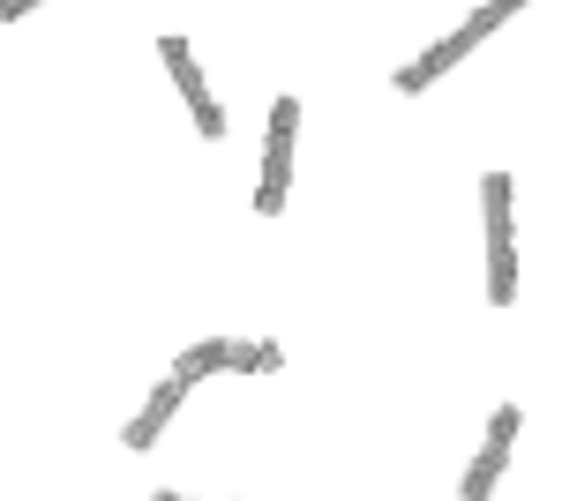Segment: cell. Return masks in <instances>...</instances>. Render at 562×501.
Here are the masks:
<instances>
[{
	"label": "cell",
	"mask_w": 562,
	"mask_h": 501,
	"mask_svg": "<svg viewBox=\"0 0 562 501\" xmlns=\"http://www.w3.org/2000/svg\"><path fill=\"white\" fill-rule=\"evenodd\" d=\"M510 15H518V0H487V8H473V15H465V23H458L450 38H435L428 53L413 60V68H397V90L413 98V90H428L435 76H450V68H458V60H465V53H473V45L495 31V23H510Z\"/></svg>",
	"instance_id": "obj_1"
},
{
	"label": "cell",
	"mask_w": 562,
	"mask_h": 501,
	"mask_svg": "<svg viewBox=\"0 0 562 501\" xmlns=\"http://www.w3.org/2000/svg\"><path fill=\"white\" fill-rule=\"evenodd\" d=\"M180 389H188V382H158V389H150V405H143V412L128 419V434H121V442H128V449H150V442H158V426H166V419L180 412Z\"/></svg>",
	"instance_id": "obj_7"
},
{
	"label": "cell",
	"mask_w": 562,
	"mask_h": 501,
	"mask_svg": "<svg viewBox=\"0 0 562 501\" xmlns=\"http://www.w3.org/2000/svg\"><path fill=\"white\" fill-rule=\"evenodd\" d=\"M270 375L278 367V344H233V337H211V344H188L173 360V382H203V375Z\"/></svg>",
	"instance_id": "obj_4"
},
{
	"label": "cell",
	"mask_w": 562,
	"mask_h": 501,
	"mask_svg": "<svg viewBox=\"0 0 562 501\" xmlns=\"http://www.w3.org/2000/svg\"><path fill=\"white\" fill-rule=\"evenodd\" d=\"M293 135H301V98H278V105H270V135H262V180H256V209H262V217H278V209H285Z\"/></svg>",
	"instance_id": "obj_3"
},
{
	"label": "cell",
	"mask_w": 562,
	"mask_h": 501,
	"mask_svg": "<svg viewBox=\"0 0 562 501\" xmlns=\"http://www.w3.org/2000/svg\"><path fill=\"white\" fill-rule=\"evenodd\" d=\"M158 53H166V68H173V83H180V98H188L195 127H203V135H225V113H217V98L203 90V68H195L188 38H158Z\"/></svg>",
	"instance_id": "obj_5"
},
{
	"label": "cell",
	"mask_w": 562,
	"mask_h": 501,
	"mask_svg": "<svg viewBox=\"0 0 562 501\" xmlns=\"http://www.w3.org/2000/svg\"><path fill=\"white\" fill-rule=\"evenodd\" d=\"M150 501H188V494H150Z\"/></svg>",
	"instance_id": "obj_8"
},
{
	"label": "cell",
	"mask_w": 562,
	"mask_h": 501,
	"mask_svg": "<svg viewBox=\"0 0 562 501\" xmlns=\"http://www.w3.org/2000/svg\"><path fill=\"white\" fill-rule=\"evenodd\" d=\"M510 442H518V405H503V412H495L487 449H480L473 471H465V501H487V494H495V479H503V464H510Z\"/></svg>",
	"instance_id": "obj_6"
},
{
	"label": "cell",
	"mask_w": 562,
	"mask_h": 501,
	"mask_svg": "<svg viewBox=\"0 0 562 501\" xmlns=\"http://www.w3.org/2000/svg\"><path fill=\"white\" fill-rule=\"evenodd\" d=\"M487 299H518V232H510V172H487Z\"/></svg>",
	"instance_id": "obj_2"
}]
</instances>
